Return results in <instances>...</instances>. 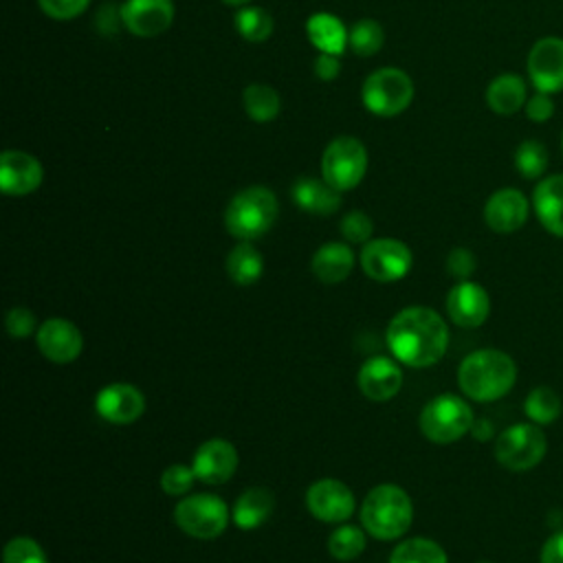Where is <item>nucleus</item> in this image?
<instances>
[{"instance_id": "f257e3e1", "label": "nucleus", "mask_w": 563, "mask_h": 563, "mask_svg": "<svg viewBox=\"0 0 563 563\" xmlns=\"http://www.w3.org/2000/svg\"><path fill=\"white\" fill-rule=\"evenodd\" d=\"M387 345L400 363L409 367H429L444 356L449 347V328L435 310L427 306H409L389 321Z\"/></svg>"}, {"instance_id": "f03ea898", "label": "nucleus", "mask_w": 563, "mask_h": 563, "mask_svg": "<svg viewBox=\"0 0 563 563\" xmlns=\"http://www.w3.org/2000/svg\"><path fill=\"white\" fill-rule=\"evenodd\" d=\"M517 380V365L510 354L493 347L475 350L457 367V383L464 396L475 402H493L506 396Z\"/></svg>"}, {"instance_id": "7ed1b4c3", "label": "nucleus", "mask_w": 563, "mask_h": 563, "mask_svg": "<svg viewBox=\"0 0 563 563\" xmlns=\"http://www.w3.org/2000/svg\"><path fill=\"white\" fill-rule=\"evenodd\" d=\"M411 517H413L411 499L396 484L374 486L365 495V501L361 508L363 528L380 541L402 537L411 526Z\"/></svg>"}, {"instance_id": "20e7f679", "label": "nucleus", "mask_w": 563, "mask_h": 563, "mask_svg": "<svg viewBox=\"0 0 563 563\" xmlns=\"http://www.w3.org/2000/svg\"><path fill=\"white\" fill-rule=\"evenodd\" d=\"M275 220H277V198L268 187H260V185L238 191L224 211L227 231L242 242L262 238L264 233H268Z\"/></svg>"}, {"instance_id": "39448f33", "label": "nucleus", "mask_w": 563, "mask_h": 563, "mask_svg": "<svg viewBox=\"0 0 563 563\" xmlns=\"http://www.w3.org/2000/svg\"><path fill=\"white\" fill-rule=\"evenodd\" d=\"M473 420V411L464 398L440 394L422 407L418 422L424 438L438 444H451L471 431Z\"/></svg>"}, {"instance_id": "423d86ee", "label": "nucleus", "mask_w": 563, "mask_h": 563, "mask_svg": "<svg viewBox=\"0 0 563 563\" xmlns=\"http://www.w3.org/2000/svg\"><path fill=\"white\" fill-rule=\"evenodd\" d=\"M361 99L372 114L396 117L409 108L413 99V81L405 70L396 66H385L374 70L363 81Z\"/></svg>"}, {"instance_id": "0eeeda50", "label": "nucleus", "mask_w": 563, "mask_h": 563, "mask_svg": "<svg viewBox=\"0 0 563 563\" xmlns=\"http://www.w3.org/2000/svg\"><path fill=\"white\" fill-rule=\"evenodd\" d=\"M548 451V438L534 422H517L504 429L495 442L497 462L515 473L534 468Z\"/></svg>"}, {"instance_id": "6e6552de", "label": "nucleus", "mask_w": 563, "mask_h": 563, "mask_svg": "<svg viewBox=\"0 0 563 563\" xmlns=\"http://www.w3.org/2000/svg\"><path fill=\"white\" fill-rule=\"evenodd\" d=\"M367 172V152L354 136H336L321 156V176L339 191L354 189Z\"/></svg>"}, {"instance_id": "1a4fd4ad", "label": "nucleus", "mask_w": 563, "mask_h": 563, "mask_svg": "<svg viewBox=\"0 0 563 563\" xmlns=\"http://www.w3.org/2000/svg\"><path fill=\"white\" fill-rule=\"evenodd\" d=\"M174 521L189 537L216 539L229 523V508L218 495L198 493L176 504Z\"/></svg>"}, {"instance_id": "9d476101", "label": "nucleus", "mask_w": 563, "mask_h": 563, "mask_svg": "<svg viewBox=\"0 0 563 563\" xmlns=\"http://www.w3.org/2000/svg\"><path fill=\"white\" fill-rule=\"evenodd\" d=\"M361 266L365 275L376 282H396L409 273L411 251L405 242L394 238L369 240L361 251Z\"/></svg>"}, {"instance_id": "9b49d317", "label": "nucleus", "mask_w": 563, "mask_h": 563, "mask_svg": "<svg viewBox=\"0 0 563 563\" xmlns=\"http://www.w3.org/2000/svg\"><path fill=\"white\" fill-rule=\"evenodd\" d=\"M528 77L539 92L556 95L563 90V37L545 35L528 53Z\"/></svg>"}, {"instance_id": "f8f14e48", "label": "nucleus", "mask_w": 563, "mask_h": 563, "mask_svg": "<svg viewBox=\"0 0 563 563\" xmlns=\"http://www.w3.org/2000/svg\"><path fill=\"white\" fill-rule=\"evenodd\" d=\"M306 504L317 519L325 523H341L354 512V493L341 479L325 477L310 484Z\"/></svg>"}, {"instance_id": "ddd939ff", "label": "nucleus", "mask_w": 563, "mask_h": 563, "mask_svg": "<svg viewBox=\"0 0 563 563\" xmlns=\"http://www.w3.org/2000/svg\"><path fill=\"white\" fill-rule=\"evenodd\" d=\"M174 13L172 0H125L121 7V20L136 37H156L165 33L174 22Z\"/></svg>"}, {"instance_id": "4468645a", "label": "nucleus", "mask_w": 563, "mask_h": 563, "mask_svg": "<svg viewBox=\"0 0 563 563\" xmlns=\"http://www.w3.org/2000/svg\"><path fill=\"white\" fill-rule=\"evenodd\" d=\"M530 213L528 198L515 187H501L493 191L484 205V220L495 233L519 231Z\"/></svg>"}, {"instance_id": "2eb2a0df", "label": "nucleus", "mask_w": 563, "mask_h": 563, "mask_svg": "<svg viewBox=\"0 0 563 563\" xmlns=\"http://www.w3.org/2000/svg\"><path fill=\"white\" fill-rule=\"evenodd\" d=\"M446 312L455 325L477 328L488 319L490 297L477 282H460L446 295Z\"/></svg>"}, {"instance_id": "dca6fc26", "label": "nucleus", "mask_w": 563, "mask_h": 563, "mask_svg": "<svg viewBox=\"0 0 563 563\" xmlns=\"http://www.w3.org/2000/svg\"><path fill=\"white\" fill-rule=\"evenodd\" d=\"M40 352L53 363H70L81 354L84 339L77 325L68 319H46L35 334Z\"/></svg>"}, {"instance_id": "f3484780", "label": "nucleus", "mask_w": 563, "mask_h": 563, "mask_svg": "<svg viewBox=\"0 0 563 563\" xmlns=\"http://www.w3.org/2000/svg\"><path fill=\"white\" fill-rule=\"evenodd\" d=\"M196 477L205 484L218 486L224 484L238 468V451L231 442L213 438L202 442L191 460Z\"/></svg>"}, {"instance_id": "a211bd4d", "label": "nucleus", "mask_w": 563, "mask_h": 563, "mask_svg": "<svg viewBox=\"0 0 563 563\" xmlns=\"http://www.w3.org/2000/svg\"><path fill=\"white\" fill-rule=\"evenodd\" d=\"M95 409L103 420L112 424H130L145 411V398L130 383H110L99 389Z\"/></svg>"}, {"instance_id": "6ab92c4d", "label": "nucleus", "mask_w": 563, "mask_h": 563, "mask_svg": "<svg viewBox=\"0 0 563 563\" xmlns=\"http://www.w3.org/2000/svg\"><path fill=\"white\" fill-rule=\"evenodd\" d=\"M42 163L20 150H7L0 156V187L7 196H26L42 185Z\"/></svg>"}, {"instance_id": "aec40b11", "label": "nucleus", "mask_w": 563, "mask_h": 563, "mask_svg": "<svg viewBox=\"0 0 563 563\" xmlns=\"http://www.w3.org/2000/svg\"><path fill=\"white\" fill-rule=\"evenodd\" d=\"M358 387L369 400H389L402 387V372L391 358L372 356L358 369Z\"/></svg>"}, {"instance_id": "412c9836", "label": "nucleus", "mask_w": 563, "mask_h": 563, "mask_svg": "<svg viewBox=\"0 0 563 563\" xmlns=\"http://www.w3.org/2000/svg\"><path fill=\"white\" fill-rule=\"evenodd\" d=\"M532 209L541 227L563 238V174L543 176L532 191Z\"/></svg>"}, {"instance_id": "4be33fe9", "label": "nucleus", "mask_w": 563, "mask_h": 563, "mask_svg": "<svg viewBox=\"0 0 563 563\" xmlns=\"http://www.w3.org/2000/svg\"><path fill=\"white\" fill-rule=\"evenodd\" d=\"M528 101L526 81L515 73L497 75L486 88V106L501 117L519 112Z\"/></svg>"}, {"instance_id": "5701e85b", "label": "nucleus", "mask_w": 563, "mask_h": 563, "mask_svg": "<svg viewBox=\"0 0 563 563\" xmlns=\"http://www.w3.org/2000/svg\"><path fill=\"white\" fill-rule=\"evenodd\" d=\"M292 200L308 213L330 216L341 207V191L328 185L323 178L317 180L306 176L292 185Z\"/></svg>"}, {"instance_id": "b1692460", "label": "nucleus", "mask_w": 563, "mask_h": 563, "mask_svg": "<svg viewBox=\"0 0 563 563\" xmlns=\"http://www.w3.org/2000/svg\"><path fill=\"white\" fill-rule=\"evenodd\" d=\"M275 508V497L268 488L264 486H251L246 488L233 504L231 519L235 521L238 528L242 530H253L268 521Z\"/></svg>"}, {"instance_id": "393cba45", "label": "nucleus", "mask_w": 563, "mask_h": 563, "mask_svg": "<svg viewBox=\"0 0 563 563\" xmlns=\"http://www.w3.org/2000/svg\"><path fill=\"white\" fill-rule=\"evenodd\" d=\"M354 266V253L343 242H328L312 255V273L323 284L343 282Z\"/></svg>"}, {"instance_id": "a878e982", "label": "nucleus", "mask_w": 563, "mask_h": 563, "mask_svg": "<svg viewBox=\"0 0 563 563\" xmlns=\"http://www.w3.org/2000/svg\"><path fill=\"white\" fill-rule=\"evenodd\" d=\"M306 33L319 53L341 55L347 48V29L332 13H312L306 22Z\"/></svg>"}, {"instance_id": "bb28decb", "label": "nucleus", "mask_w": 563, "mask_h": 563, "mask_svg": "<svg viewBox=\"0 0 563 563\" xmlns=\"http://www.w3.org/2000/svg\"><path fill=\"white\" fill-rule=\"evenodd\" d=\"M224 268L238 286H249L262 277L264 260L251 242H240L229 251Z\"/></svg>"}, {"instance_id": "cd10ccee", "label": "nucleus", "mask_w": 563, "mask_h": 563, "mask_svg": "<svg viewBox=\"0 0 563 563\" xmlns=\"http://www.w3.org/2000/svg\"><path fill=\"white\" fill-rule=\"evenodd\" d=\"M242 103L246 114L257 123L273 121L282 110V99L275 88L266 84H251L242 92Z\"/></svg>"}, {"instance_id": "c85d7f7f", "label": "nucleus", "mask_w": 563, "mask_h": 563, "mask_svg": "<svg viewBox=\"0 0 563 563\" xmlns=\"http://www.w3.org/2000/svg\"><path fill=\"white\" fill-rule=\"evenodd\" d=\"M389 563H449V559L440 543L424 537H413L394 548Z\"/></svg>"}, {"instance_id": "c756f323", "label": "nucleus", "mask_w": 563, "mask_h": 563, "mask_svg": "<svg viewBox=\"0 0 563 563\" xmlns=\"http://www.w3.org/2000/svg\"><path fill=\"white\" fill-rule=\"evenodd\" d=\"M561 398L550 387H534L523 400V411L530 422L534 424H552L561 416Z\"/></svg>"}, {"instance_id": "7c9ffc66", "label": "nucleus", "mask_w": 563, "mask_h": 563, "mask_svg": "<svg viewBox=\"0 0 563 563\" xmlns=\"http://www.w3.org/2000/svg\"><path fill=\"white\" fill-rule=\"evenodd\" d=\"M548 150L541 141L526 139L515 150V169L528 180H541L548 169Z\"/></svg>"}, {"instance_id": "2f4dec72", "label": "nucleus", "mask_w": 563, "mask_h": 563, "mask_svg": "<svg viewBox=\"0 0 563 563\" xmlns=\"http://www.w3.org/2000/svg\"><path fill=\"white\" fill-rule=\"evenodd\" d=\"M385 42V33L383 26L376 20L363 18L358 20L350 31H347V46L361 55V57H369L376 55L380 51Z\"/></svg>"}, {"instance_id": "473e14b6", "label": "nucleus", "mask_w": 563, "mask_h": 563, "mask_svg": "<svg viewBox=\"0 0 563 563\" xmlns=\"http://www.w3.org/2000/svg\"><path fill=\"white\" fill-rule=\"evenodd\" d=\"M235 29L249 42H264L273 33V18L260 7H242L235 13Z\"/></svg>"}, {"instance_id": "72a5a7b5", "label": "nucleus", "mask_w": 563, "mask_h": 563, "mask_svg": "<svg viewBox=\"0 0 563 563\" xmlns=\"http://www.w3.org/2000/svg\"><path fill=\"white\" fill-rule=\"evenodd\" d=\"M328 550L339 561H352L365 550V532L356 526H341L328 539Z\"/></svg>"}, {"instance_id": "f704fd0d", "label": "nucleus", "mask_w": 563, "mask_h": 563, "mask_svg": "<svg viewBox=\"0 0 563 563\" xmlns=\"http://www.w3.org/2000/svg\"><path fill=\"white\" fill-rule=\"evenodd\" d=\"M2 563H48L42 545L31 537H13L4 545Z\"/></svg>"}, {"instance_id": "c9c22d12", "label": "nucleus", "mask_w": 563, "mask_h": 563, "mask_svg": "<svg viewBox=\"0 0 563 563\" xmlns=\"http://www.w3.org/2000/svg\"><path fill=\"white\" fill-rule=\"evenodd\" d=\"M194 479H198V477H196L191 466L172 464L161 475V488L167 495H183V493H187L194 486Z\"/></svg>"}, {"instance_id": "e433bc0d", "label": "nucleus", "mask_w": 563, "mask_h": 563, "mask_svg": "<svg viewBox=\"0 0 563 563\" xmlns=\"http://www.w3.org/2000/svg\"><path fill=\"white\" fill-rule=\"evenodd\" d=\"M374 231V224L369 220L367 213L363 211H350L343 220H341V233L347 242L361 244V242H369Z\"/></svg>"}, {"instance_id": "4c0bfd02", "label": "nucleus", "mask_w": 563, "mask_h": 563, "mask_svg": "<svg viewBox=\"0 0 563 563\" xmlns=\"http://www.w3.org/2000/svg\"><path fill=\"white\" fill-rule=\"evenodd\" d=\"M4 325H7V332L13 336V339H24L29 334L35 332L37 321H35V314L24 308V306H15L7 312V319H4Z\"/></svg>"}, {"instance_id": "58836bf2", "label": "nucleus", "mask_w": 563, "mask_h": 563, "mask_svg": "<svg viewBox=\"0 0 563 563\" xmlns=\"http://www.w3.org/2000/svg\"><path fill=\"white\" fill-rule=\"evenodd\" d=\"M37 4L53 20H73L88 9L90 0H37Z\"/></svg>"}, {"instance_id": "ea45409f", "label": "nucleus", "mask_w": 563, "mask_h": 563, "mask_svg": "<svg viewBox=\"0 0 563 563\" xmlns=\"http://www.w3.org/2000/svg\"><path fill=\"white\" fill-rule=\"evenodd\" d=\"M475 266H477V260H475L473 251H468V249H464V246H455V249L449 253V257H446V271H449L453 277H457L460 282L468 279V277L473 275Z\"/></svg>"}, {"instance_id": "a19ab883", "label": "nucleus", "mask_w": 563, "mask_h": 563, "mask_svg": "<svg viewBox=\"0 0 563 563\" xmlns=\"http://www.w3.org/2000/svg\"><path fill=\"white\" fill-rule=\"evenodd\" d=\"M523 110H526V117H528L530 121H534V123H545V121H550L552 114H554L552 95L537 90L532 97H528Z\"/></svg>"}, {"instance_id": "79ce46f5", "label": "nucleus", "mask_w": 563, "mask_h": 563, "mask_svg": "<svg viewBox=\"0 0 563 563\" xmlns=\"http://www.w3.org/2000/svg\"><path fill=\"white\" fill-rule=\"evenodd\" d=\"M339 70H341V59L339 55H332V53H319L317 59H314V75L323 81H332L339 77Z\"/></svg>"}, {"instance_id": "37998d69", "label": "nucleus", "mask_w": 563, "mask_h": 563, "mask_svg": "<svg viewBox=\"0 0 563 563\" xmlns=\"http://www.w3.org/2000/svg\"><path fill=\"white\" fill-rule=\"evenodd\" d=\"M541 563H563V532H554L541 548Z\"/></svg>"}, {"instance_id": "c03bdc74", "label": "nucleus", "mask_w": 563, "mask_h": 563, "mask_svg": "<svg viewBox=\"0 0 563 563\" xmlns=\"http://www.w3.org/2000/svg\"><path fill=\"white\" fill-rule=\"evenodd\" d=\"M471 431H473V435L477 438V440H488L493 433V427H490V422L488 420H473V427H471Z\"/></svg>"}, {"instance_id": "a18cd8bd", "label": "nucleus", "mask_w": 563, "mask_h": 563, "mask_svg": "<svg viewBox=\"0 0 563 563\" xmlns=\"http://www.w3.org/2000/svg\"><path fill=\"white\" fill-rule=\"evenodd\" d=\"M224 4H231V7H244V4H249L251 0H222Z\"/></svg>"}, {"instance_id": "49530a36", "label": "nucleus", "mask_w": 563, "mask_h": 563, "mask_svg": "<svg viewBox=\"0 0 563 563\" xmlns=\"http://www.w3.org/2000/svg\"><path fill=\"white\" fill-rule=\"evenodd\" d=\"M561 152H563V134H561Z\"/></svg>"}]
</instances>
